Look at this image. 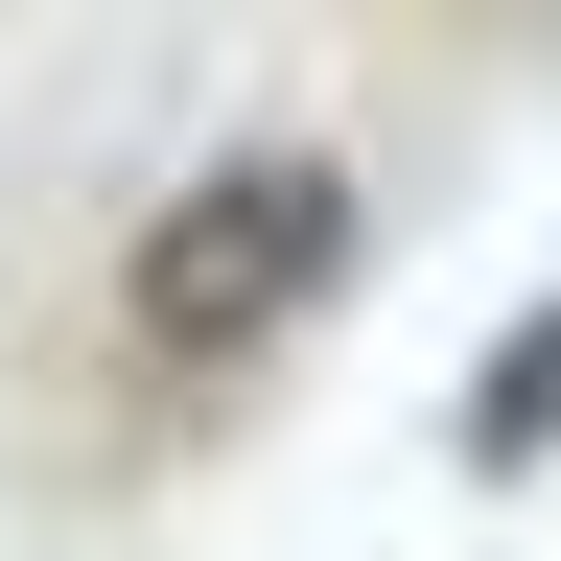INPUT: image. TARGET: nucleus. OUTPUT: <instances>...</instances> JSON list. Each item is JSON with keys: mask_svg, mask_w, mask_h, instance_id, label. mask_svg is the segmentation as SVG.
Instances as JSON below:
<instances>
[{"mask_svg": "<svg viewBox=\"0 0 561 561\" xmlns=\"http://www.w3.org/2000/svg\"><path fill=\"white\" fill-rule=\"evenodd\" d=\"M328 280H351V164L328 140H210L117 234V351L164 398H210V375H257L280 328H328Z\"/></svg>", "mask_w": 561, "mask_h": 561, "instance_id": "obj_1", "label": "nucleus"}, {"mask_svg": "<svg viewBox=\"0 0 561 561\" xmlns=\"http://www.w3.org/2000/svg\"><path fill=\"white\" fill-rule=\"evenodd\" d=\"M468 468H561V305H515V351L468 375Z\"/></svg>", "mask_w": 561, "mask_h": 561, "instance_id": "obj_2", "label": "nucleus"}]
</instances>
